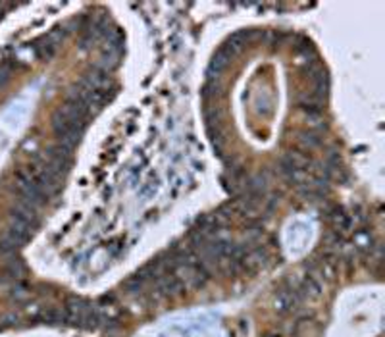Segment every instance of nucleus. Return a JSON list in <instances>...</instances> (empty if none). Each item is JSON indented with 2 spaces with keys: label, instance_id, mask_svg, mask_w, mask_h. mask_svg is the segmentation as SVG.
<instances>
[{
  "label": "nucleus",
  "instance_id": "nucleus-1",
  "mask_svg": "<svg viewBox=\"0 0 385 337\" xmlns=\"http://www.w3.org/2000/svg\"><path fill=\"white\" fill-rule=\"evenodd\" d=\"M300 143L310 150V149H316L318 145H322V137H320V133L308 129V131H302V133H300Z\"/></svg>",
  "mask_w": 385,
  "mask_h": 337
},
{
  "label": "nucleus",
  "instance_id": "nucleus-2",
  "mask_svg": "<svg viewBox=\"0 0 385 337\" xmlns=\"http://www.w3.org/2000/svg\"><path fill=\"white\" fill-rule=\"evenodd\" d=\"M6 270H8V275H12V277H22L25 272V264L20 258H12L6 264Z\"/></svg>",
  "mask_w": 385,
  "mask_h": 337
},
{
  "label": "nucleus",
  "instance_id": "nucleus-3",
  "mask_svg": "<svg viewBox=\"0 0 385 337\" xmlns=\"http://www.w3.org/2000/svg\"><path fill=\"white\" fill-rule=\"evenodd\" d=\"M12 77V66L10 62H4L0 64V87H4Z\"/></svg>",
  "mask_w": 385,
  "mask_h": 337
}]
</instances>
